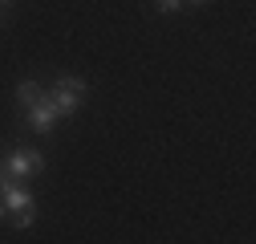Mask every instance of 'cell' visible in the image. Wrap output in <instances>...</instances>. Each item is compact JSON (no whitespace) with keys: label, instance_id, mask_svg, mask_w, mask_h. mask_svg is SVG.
Instances as JSON below:
<instances>
[{"label":"cell","instance_id":"cell-1","mask_svg":"<svg viewBox=\"0 0 256 244\" xmlns=\"http://www.w3.org/2000/svg\"><path fill=\"white\" fill-rule=\"evenodd\" d=\"M4 216H12L16 228H28V224H33V216H37L33 192L20 188V183H8V188L0 192V220H4Z\"/></svg>","mask_w":256,"mask_h":244},{"label":"cell","instance_id":"cell-2","mask_svg":"<svg viewBox=\"0 0 256 244\" xmlns=\"http://www.w3.org/2000/svg\"><path fill=\"white\" fill-rule=\"evenodd\" d=\"M82 94H86V82H82V78H61V82L49 90V102L57 106L61 118H66V114H74V110L82 106Z\"/></svg>","mask_w":256,"mask_h":244},{"label":"cell","instance_id":"cell-3","mask_svg":"<svg viewBox=\"0 0 256 244\" xmlns=\"http://www.w3.org/2000/svg\"><path fill=\"white\" fill-rule=\"evenodd\" d=\"M41 167H45V159L37 155V150H12L8 163H4V171H8L12 179H33Z\"/></svg>","mask_w":256,"mask_h":244},{"label":"cell","instance_id":"cell-4","mask_svg":"<svg viewBox=\"0 0 256 244\" xmlns=\"http://www.w3.org/2000/svg\"><path fill=\"white\" fill-rule=\"evenodd\" d=\"M57 118H61V114H57V106L49 102V94H41L33 106H28V126H33L37 134H49V130L57 126Z\"/></svg>","mask_w":256,"mask_h":244},{"label":"cell","instance_id":"cell-5","mask_svg":"<svg viewBox=\"0 0 256 244\" xmlns=\"http://www.w3.org/2000/svg\"><path fill=\"white\" fill-rule=\"evenodd\" d=\"M41 94H45V90H41L37 82H20V86H16V102H20L24 110H28V106H33V102H37Z\"/></svg>","mask_w":256,"mask_h":244},{"label":"cell","instance_id":"cell-6","mask_svg":"<svg viewBox=\"0 0 256 244\" xmlns=\"http://www.w3.org/2000/svg\"><path fill=\"white\" fill-rule=\"evenodd\" d=\"M154 4H158V12H179L183 0H154Z\"/></svg>","mask_w":256,"mask_h":244},{"label":"cell","instance_id":"cell-7","mask_svg":"<svg viewBox=\"0 0 256 244\" xmlns=\"http://www.w3.org/2000/svg\"><path fill=\"white\" fill-rule=\"evenodd\" d=\"M8 183H12V175L4 171V163H0V192H4V188H8Z\"/></svg>","mask_w":256,"mask_h":244},{"label":"cell","instance_id":"cell-8","mask_svg":"<svg viewBox=\"0 0 256 244\" xmlns=\"http://www.w3.org/2000/svg\"><path fill=\"white\" fill-rule=\"evenodd\" d=\"M183 4H212V0H183Z\"/></svg>","mask_w":256,"mask_h":244},{"label":"cell","instance_id":"cell-9","mask_svg":"<svg viewBox=\"0 0 256 244\" xmlns=\"http://www.w3.org/2000/svg\"><path fill=\"white\" fill-rule=\"evenodd\" d=\"M0 4H8V0H0Z\"/></svg>","mask_w":256,"mask_h":244}]
</instances>
